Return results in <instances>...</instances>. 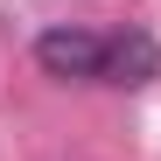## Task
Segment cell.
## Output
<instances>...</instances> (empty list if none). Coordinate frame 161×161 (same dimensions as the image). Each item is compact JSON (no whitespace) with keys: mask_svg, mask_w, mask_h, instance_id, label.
Returning a JSON list of instances; mask_svg holds the SVG:
<instances>
[{"mask_svg":"<svg viewBox=\"0 0 161 161\" xmlns=\"http://www.w3.org/2000/svg\"><path fill=\"white\" fill-rule=\"evenodd\" d=\"M35 63L49 77H63V84H91V77H105V35H91V28H42L35 35Z\"/></svg>","mask_w":161,"mask_h":161,"instance_id":"6da1fadb","label":"cell"},{"mask_svg":"<svg viewBox=\"0 0 161 161\" xmlns=\"http://www.w3.org/2000/svg\"><path fill=\"white\" fill-rule=\"evenodd\" d=\"M154 77H161V49L147 28L105 35V84H154Z\"/></svg>","mask_w":161,"mask_h":161,"instance_id":"7a4b0ae2","label":"cell"}]
</instances>
